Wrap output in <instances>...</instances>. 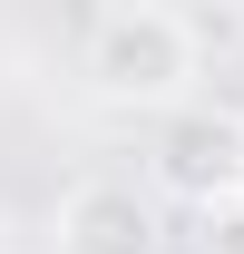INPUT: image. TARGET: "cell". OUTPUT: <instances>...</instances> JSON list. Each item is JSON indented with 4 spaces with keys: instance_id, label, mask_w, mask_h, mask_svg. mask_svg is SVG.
I'll use <instances>...</instances> for the list:
<instances>
[{
    "instance_id": "6da1fadb",
    "label": "cell",
    "mask_w": 244,
    "mask_h": 254,
    "mask_svg": "<svg viewBox=\"0 0 244 254\" xmlns=\"http://www.w3.org/2000/svg\"><path fill=\"white\" fill-rule=\"evenodd\" d=\"M195 68H205V20H185L166 0H118L78 39V78L118 118H176L195 98Z\"/></svg>"
},
{
    "instance_id": "7a4b0ae2",
    "label": "cell",
    "mask_w": 244,
    "mask_h": 254,
    "mask_svg": "<svg viewBox=\"0 0 244 254\" xmlns=\"http://www.w3.org/2000/svg\"><path fill=\"white\" fill-rule=\"evenodd\" d=\"M156 195H176L195 215L244 195V108L225 98H185L176 118L156 127Z\"/></svg>"
},
{
    "instance_id": "3957f363",
    "label": "cell",
    "mask_w": 244,
    "mask_h": 254,
    "mask_svg": "<svg viewBox=\"0 0 244 254\" xmlns=\"http://www.w3.org/2000/svg\"><path fill=\"white\" fill-rule=\"evenodd\" d=\"M49 235H59V254H156V195L137 176H78Z\"/></svg>"
},
{
    "instance_id": "277c9868",
    "label": "cell",
    "mask_w": 244,
    "mask_h": 254,
    "mask_svg": "<svg viewBox=\"0 0 244 254\" xmlns=\"http://www.w3.org/2000/svg\"><path fill=\"white\" fill-rule=\"evenodd\" d=\"M195 225H205V235H195L205 254H244V195H235V205H215V215H195Z\"/></svg>"
}]
</instances>
